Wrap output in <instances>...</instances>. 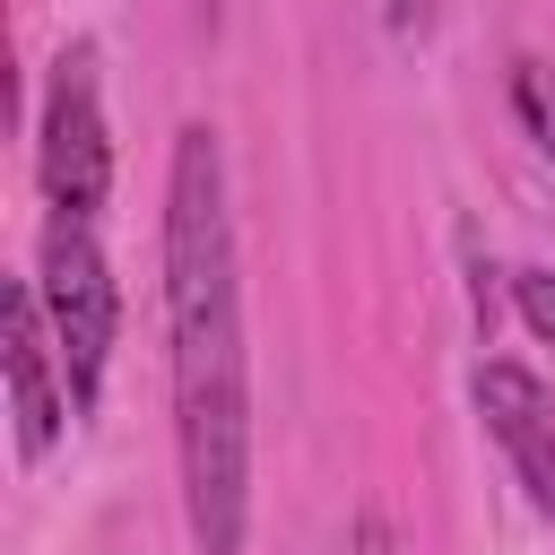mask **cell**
Masks as SVG:
<instances>
[{
    "instance_id": "2",
    "label": "cell",
    "mask_w": 555,
    "mask_h": 555,
    "mask_svg": "<svg viewBox=\"0 0 555 555\" xmlns=\"http://www.w3.org/2000/svg\"><path fill=\"white\" fill-rule=\"evenodd\" d=\"M43 312H52V338L69 364V399L87 408L104 382V347H113V278H104L87 217H52V234H43Z\"/></svg>"
},
{
    "instance_id": "6",
    "label": "cell",
    "mask_w": 555,
    "mask_h": 555,
    "mask_svg": "<svg viewBox=\"0 0 555 555\" xmlns=\"http://www.w3.org/2000/svg\"><path fill=\"white\" fill-rule=\"evenodd\" d=\"M512 104H520L529 139L555 156V69H546V61H520V69H512Z\"/></svg>"
},
{
    "instance_id": "3",
    "label": "cell",
    "mask_w": 555,
    "mask_h": 555,
    "mask_svg": "<svg viewBox=\"0 0 555 555\" xmlns=\"http://www.w3.org/2000/svg\"><path fill=\"white\" fill-rule=\"evenodd\" d=\"M113 182V147H104V113H95V52H61L52 61V104H43V191L61 217H87Z\"/></svg>"
},
{
    "instance_id": "1",
    "label": "cell",
    "mask_w": 555,
    "mask_h": 555,
    "mask_svg": "<svg viewBox=\"0 0 555 555\" xmlns=\"http://www.w3.org/2000/svg\"><path fill=\"white\" fill-rule=\"evenodd\" d=\"M165 321H173V434H182V503L199 555H243L251 503V390H243V295H234V225L217 130L173 139L165 191Z\"/></svg>"
},
{
    "instance_id": "9",
    "label": "cell",
    "mask_w": 555,
    "mask_h": 555,
    "mask_svg": "<svg viewBox=\"0 0 555 555\" xmlns=\"http://www.w3.org/2000/svg\"><path fill=\"white\" fill-rule=\"evenodd\" d=\"M390 26H399V35H416V26H425V0H390Z\"/></svg>"
},
{
    "instance_id": "4",
    "label": "cell",
    "mask_w": 555,
    "mask_h": 555,
    "mask_svg": "<svg viewBox=\"0 0 555 555\" xmlns=\"http://www.w3.org/2000/svg\"><path fill=\"white\" fill-rule=\"evenodd\" d=\"M0 364H9V399H17V442L43 460L52 434H61V390H52V364H43V321H35V295L9 286L0 295Z\"/></svg>"
},
{
    "instance_id": "5",
    "label": "cell",
    "mask_w": 555,
    "mask_h": 555,
    "mask_svg": "<svg viewBox=\"0 0 555 555\" xmlns=\"http://www.w3.org/2000/svg\"><path fill=\"white\" fill-rule=\"evenodd\" d=\"M477 408H486V425H494L512 451H529V442L555 434V408H546V390H538L520 364H486V373H477Z\"/></svg>"
},
{
    "instance_id": "7",
    "label": "cell",
    "mask_w": 555,
    "mask_h": 555,
    "mask_svg": "<svg viewBox=\"0 0 555 555\" xmlns=\"http://www.w3.org/2000/svg\"><path fill=\"white\" fill-rule=\"evenodd\" d=\"M512 295H520V321L555 347V278L546 269H512Z\"/></svg>"
},
{
    "instance_id": "8",
    "label": "cell",
    "mask_w": 555,
    "mask_h": 555,
    "mask_svg": "<svg viewBox=\"0 0 555 555\" xmlns=\"http://www.w3.org/2000/svg\"><path fill=\"white\" fill-rule=\"evenodd\" d=\"M512 460L529 468V494H538V503L555 512V434H546V442H529V451H512Z\"/></svg>"
}]
</instances>
